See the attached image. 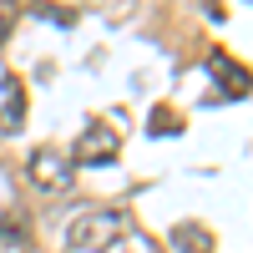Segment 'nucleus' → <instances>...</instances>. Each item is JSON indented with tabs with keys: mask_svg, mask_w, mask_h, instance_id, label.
<instances>
[{
	"mask_svg": "<svg viewBox=\"0 0 253 253\" xmlns=\"http://www.w3.org/2000/svg\"><path fill=\"white\" fill-rule=\"evenodd\" d=\"M122 213H81V218H71V228H66V248L71 253H112L117 243H122Z\"/></svg>",
	"mask_w": 253,
	"mask_h": 253,
	"instance_id": "obj_1",
	"label": "nucleus"
},
{
	"mask_svg": "<svg viewBox=\"0 0 253 253\" xmlns=\"http://www.w3.org/2000/svg\"><path fill=\"white\" fill-rule=\"evenodd\" d=\"M71 157L66 152H56V147H36V152L26 157V177H31V187L36 193H46V198H56V193H66L71 187Z\"/></svg>",
	"mask_w": 253,
	"mask_h": 253,
	"instance_id": "obj_2",
	"label": "nucleus"
},
{
	"mask_svg": "<svg viewBox=\"0 0 253 253\" xmlns=\"http://www.w3.org/2000/svg\"><path fill=\"white\" fill-rule=\"evenodd\" d=\"M117 152H122V132H117L112 122H91L86 132L71 142L66 157H71V167H107Z\"/></svg>",
	"mask_w": 253,
	"mask_h": 253,
	"instance_id": "obj_3",
	"label": "nucleus"
},
{
	"mask_svg": "<svg viewBox=\"0 0 253 253\" xmlns=\"http://www.w3.org/2000/svg\"><path fill=\"white\" fill-rule=\"evenodd\" d=\"M208 71H213V81H218V91L223 96H248V71L238 66V61H228V51H213L208 56Z\"/></svg>",
	"mask_w": 253,
	"mask_h": 253,
	"instance_id": "obj_4",
	"label": "nucleus"
},
{
	"mask_svg": "<svg viewBox=\"0 0 253 253\" xmlns=\"http://www.w3.org/2000/svg\"><path fill=\"white\" fill-rule=\"evenodd\" d=\"M0 96H5V107H0V137H15L26 126V86L15 76H5L0 81Z\"/></svg>",
	"mask_w": 253,
	"mask_h": 253,
	"instance_id": "obj_5",
	"label": "nucleus"
},
{
	"mask_svg": "<svg viewBox=\"0 0 253 253\" xmlns=\"http://www.w3.org/2000/svg\"><path fill=\"white\" fill-rule=\"evenodd\" d=\"M172 248L177 253H213V238H208V228H198V223H177L172 228Z\"/></svg>",
	"mask_w": 253,
	"mask_h": 253,
	"instance_id": "obj_6",
	"label": "nucleus"
},
{
	"mask_svg": "<svg viewBox=\"0 0 253 253\" xmlns=\"http://www.w3.org/2000/svg\"><path fill=\"white\" fill-rule=\"evenodd\" d=\"M20 243H26V223H20L15 213H5V218H0V253H10Z\"/></svg>",
	"mask_w": 253,
	"mask_h": 253,
	"instance_id": "obj_7",
	"label": "nucleus"
},
{
	"mask_svg": "<svg viewBox=\"0 0 253 253\" xmlns=\"http://www.w3.org/2000/svg\"><path fill=\"white\" fill-rule=\"evenodd\" d=\"M152 117H157V122H147V132H157V137H172V132H182V122H177V112H167V107H157Z\"/></svg>",
	"mask_w": 253,
	"mask_h": 253,
	"instance_id": "obj_8",
	"label": "nucleus"
},
{
	"mask_svg": "<svg viewBox=\"0 0 253 253\" xmlns=\"http://www.w3.org/2000/svg\"><path fill=\"white\" fill-rule=\"evenodd\" d=\"M36 15H46V20H61V26H71V10H51V5H36Z\"/></svg>",
	"mask_w": 253,
	"mask_h": 253,
	"instance_id": "obj_9",
	"label": "nucleus"
}]
</instances>
